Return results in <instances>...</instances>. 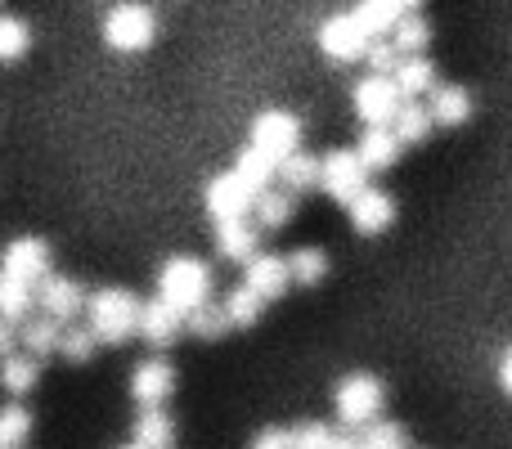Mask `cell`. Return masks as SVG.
Masks as SVG:
<instances>
[{
	"label": "cell",
	"instance_id": "obj_41",
	"mask_svg": "<svg viewBox=\"0 0 512 449\" xmlns=\"http://www.w3.org/2000/svg\"><path fill=\"white\" fill-rule=\"evenodd\" d=\"M499 387H504L508 396H512V346L504 351V360H499Z\"/></svg>",
	"mask_w": 512,
	"mask_h": 449
},
{
	"label": "cell",
	"instance_id": "obj_32",
	"mask_svg": "<svg viewBox=\"0 0 512 449\" xmlns=\"http://www.w3.org/2000/svg\"><path fill=\"white\" fill-rule=\"evenodd\" d=\"M32 432V414L23 405H9L0 409V449H18Z\"/></svg>",
	"mask_w": 512,
	"mask_h": 449
},
{
	"label": "cell",
	"instance_id": "obj_5",
	"mask_svg": "<svg viewBox=\"0 0 512 449\" xmlns=\"http://www.w3.org/2000/svg\"><path fill=\"white\" fill-rule=\"evenodd\" d=\"M333 405L346 427H369L382 409V382L369 378V373H355V378H346L342 387H337Z\"/></svg>",
	"mask_w": 512,
	"mask_h": 449
},
{
	"label": "cell",
	"instance_id": "obj_21",
	"mask_svg": "<svg viewBox=\"0 0 512 449\" xmlns=\"http://www.w3.org/2000/svg\"><path fill=\"white\" fill-rule=\"evenodd\" d=\"M171 441H176V423L162 409H144L135 418V445L140 449H171Z\"/></svg>",
	"mask_w": 512,
	"mask_h": 449
},
{
	"label": "cell",
	"instance_id": "obj_16",
	"mask_svg": "<svg viewBox=\"0 0 512 449\" xmlns=\"http://www.w3.org/2000/svg\"><path fill=\"white\" fill-rule=\"evenodd\" d=\"M355 158H360L364 171H387V167H396V158H400V140L391 135V126H369L360 149H355Z\"/></svg>",
	"mask_w": 512,
	"mask_h": 449
},
{
	"label": "cell",
	"instance_id": "obj_29",
	"mask_svg": "<svg viewBox=\"0 0 512 449\" xmlns=\"http://www.w3.org/2000/svg\"><path fill=\"white\" fill-rule=\"evenodd\" d=\"M252 207H256V221H261V229H279V225L292 221V194H283V189H265Z\"/></svg>",
	"mask_w": 512,
	"mask_h": 449
},
{
	"label": "cell",
	"instance_id": "obj_28",
	"mask_svg": "<svg viewBox=\"0 0 512 449\" xmlns=\"http://www.w3.org/2000/svg\"><path fill=\"white\" fill-rule=\"evenodd\" d=\"M261 306H265V301L256 297L248 283H243V288H234L230 297L221 301V310H225V319H230V328H248V324H256V319H261Z\"/></svg>",
	"mask_w": 512,
	"mask_h": 449
},
{
	"label": "cell",
	"instance_id": "obj_4",
	"mask_svg": "<svg viewBox=\"0 0 512 449\" xmlns=\"http://www.w3.org/2000/svg\"><path fill=\"white\" fill-rule=\"evenodd\" d=\"M297 140H301V126L292 113H279V108H270V113H261L252 122V149L261 153V158H270L274 167H279L283 158H292L297 153Z\"/></svg>",
	"mask_w": 512,
	"mask_h": 449
},
{
	"label": "cell",
	"instance_id": "obj_24",
	"mask_svg": "<svg viewBox=\"0 0 512 449\" xmlns=\"http://www.w3.org/2000/svg\"><path fill=\"white\" fill-rule=\"evenodd\" d=\"M391 81H396V95H423V90H436V68L427 59H400Z\"/></svg>",
	"mask_w": 512,
	"mask_h": 449
},
{
	"label": "cell",
	"instance_id": "obj_1",
	"mask_svg": "<svg viewBox=\"0 0 512 449\" xmlns=\"http://www.w3.org/2000/svg\"><path fill=\"white\" fill-rule=\"evenodd\" d=\"M158 297L176 310L180 319L194 315L198 306L212 301V270L207 261H194V256H171L158 274Z\"/></svg>",
	"mask_w": 512,
	"mask_h": 449
},
{
	"label": "cell",
	"instance_id": "obj_30",
	"mask_svg": "<svg viewBox=\"0 0 512 449\" xmlns=\"http://www.w3.org/2000/svg\"><path fill=\"white\" fill-rule=\"evenodd\" d=\"M185 328L198 337V342H216V337L230 328V319H225L221 306H212V301H207V306H198L194 315H185Z\"/></svg>",
	"mask_w": 512,
	"mask_h": 449
},
{
	"label": "cell",
	"instance_id": "obj_23",
	"mask_svg": "<svg viewBox=\"0 0 512 449\" xmlns=\"http://www.w3.org/2000/svg\"><path fill=\"white\" fill-rule=\"evenodd\" d=\"M274 171H279V180H283V194H301V189L319 185V162L301 149L292 153V158H283Z\"/></svg>",
	"mask_w": 512,
	"mask_h": 449
},
{
	"label": "cell",
	"instance_id": "obj_31",
	"mask_svg": "<svg viewBox=\"0 0 512 449\" xmlns=\"http://www.w3.org/2000/svg\"><path fill=\"white\" fill-rule=\"evenodd\" d=\"M324 270H328V256L319 247H297L288 256V279H297V283H319Z\"/></svg>",
	"mask_w": 512,
	"mask_h": 449
},
{
	"label": "cell",
	"instance_id": "obj_15",
	"mask_svg": "<svg viewBox=\"0 0 512 449\" xmlns=\"http://www.w3.org/2000/svg\"><path fill=\"white\" fill-rule=\"evenodd\" d=\"M288 261L283 256H252L248 261V288L256 292L261 301H274L288 292Z\"/></svg>",
	"mask_w": 512,
	"mask_h": 449
},
{
	"label": "cell",
	"instance_id": "obj_39",
	"mask_svg": "<svg viewBox=\"0 0 512 449\" xmlns=\"http://www.w3.org/2000/svg\"><path fill=\"white\" fill-rule=\"evenodd\" d=\"M252 449H292V432H279V427H270V432L256 436Z\"/></svg>",
	"mask_w": 512,
	"mask_h": 449
},
{
	"label": "cell",
	"instance_id": "obj_9",
	"mask_svg": "<svg viewBox=\"0 0 512 449\" xmlns=\"http://www.w3.org/2000/svg\"><path fill=\"white\" fill-rule=\"evenodd\" d=\"M319 45H324L328 59L351 63V59H364V50H369V36L360 32V23H355L351 14H337V18H328V23L319 27Z\"/></svg>",
	"mask_w": 512,
	"mask_h": 449
},
{
	"label": "cell",
	"instance_id": "obj_18",
	"mask_svg": "<svg viewBox=\"0 0 512 449\" xmlns=\"http://www.w3.org/2000/svg\"><path fill=\"white\" fill-rule=\"evenodd\" d=\"M432 126H463L472 117V99L463 86H436L432 90V108H427Z\"/></svg>",
	"mask_w": 512,
	"mask_h": 449
},
{
	"label": "cell",
	"instance_id": "obj_22",
	"mask_svg": "<svg viewBox=\"0 0 512 449\" xmlns=\"http://www.w3.org/2000/svg\"><path fill=\"white\" fill-rule=\"evenodd\" d=\"M216 247H221V256L248 265L256 256V229L248 221H225L221 229H216Z\"/></svg>",
	"mask_w": 512,
	"mask_h": 449
},
{
	"label": "cell",
	"instance_id": "obj_20",
	"mask_svg": "<svg viewBox=\"0 0 512 449\" xmlns=\"http://www.w3.org/2000/svg\"><path fill=\"white\" fill-rule=\"evenodd\" d=\"M270 171H274V162H270V158H261L256 149H243L239 158H234V171H230V176L239 180V185L248 189L252 198H261L265 189H270Z\"/></svg>",
	"mask_w": 512,
	"mask_h": 449
},
{
	"label": "cell",
	"instance_id": "obj_36",
	"mask_svg": "<svg viewBox=\"0 0 512 449\" xmlns=\"http://www.w3.org/2000/svg\"><path fill=\"white\" fill-rule=\"evenodd\" d=\"M364 449H405V427L396 423H369L360 436Z\"/></svg>",
	"mask_w": 512,
	"mask_h": 449
},
{
	"label": "cell",
	"instance_id": "obj_40",
	"mask_svg": "<svg viewBox=\"0 0 512 449\" xmlns=\"http://www.w3.org/2000/svg\"><path fill=\"white\" fill-rule=\"evenodd\" d=\"M14 346H18V333H14V324H5V319H0V355H14Z\"/></svg>",
	"mask_w": 512,
	"mask_h": 449
},
{
	"label": "cell",
	"instance_id": "obj_10",
	"mask_svg": "<svg viewBox=\"0 0 512 449\" xmlns=\"http://www.w3.org/2000/svg\"><path fill=\"white\" fill-rule=\"evenodd\" d=\"M36 306L45 310V319L68 324L77 310H86V292H81V283H72V279H54V274H45L41 292H36Z\"/></svg>",
	"mask_w": 512,
	"mask_h": 449
},
{
	"label": "cell",
	"instance_id": "obj_12",
	"mask_svg": "<svg viewBox=\"0 0 512 449\" xmlns=\"http://www.w3.org/2000/svg\"><path fill=\"white\" fill-rule=\"evenodd\" d=\"M171 387H176V369H171L167 360H144L131 378V396L140 400L144 409H162V400L171 396Z\"/></svg>",
	"mask_w": 512,
	"mask_h": 449
},
{
	"label": "cell",
	"instance_id": "obj_3",
	"mask_svg": "<svg viewBox=\"0 0 512 449\" xmlns=\"http://www.w3.org/2000/svg\"><path fill=\"white\" fill-rule=\"evenodd\" d=\"M153 32H158V23H153V14L144 5H117L113 14L104 18V41L113 45V50H122V54L149 50Z\"/></svg>",
	"mask_w": 512,
	"mask_h": 449
},
{
	"label": "cell",
	"instance_id": "obj_25",
	"mask_svg": "<svg viewBox=\"0 0 512 449\" xmlns=\"http://www.w3.org/2000/svg\"><path fill=\"white\" fill-rule=\"evenodd\" d=\"M18 342L27 346V355L32 360H41V355H54L59 351V324L54 319H23V328H18Z\"/></svg>",
	"mask_w": 512,
	"mask_h": 449
},
{
	"label": "cell",
	"instance_id": "obj_6",
	"mask_svg": "<svg viewBox=\"0 0 512 449\" xmlns=\"http://www.w3.org/2000/svg\"><path fill=\"white\" fill-rule=\"evenodd\" d=\"M319 189H324L328 198H337V203L351 207L355 198L364 194V167H360V158H355V153H346V149L328 153V158L319 162Z\"/></svg>",
	"mask_w": 512,
	"mask_h": 449
},
{
	"label": "cell",
	"instance_id": "obj_42",
	"mask_svg": "<svg viewBox=\"0 0 512 449\" xmlns=\"http://www.w3.org/2000/svg\"><path fill=\"white\" fill-rule=\"evenodd\" d=\"M333 449H364L360 441H355V436H337V445Z\"/></svg>",
	"mask_w": 512,
	"mask_h": 449
},
{
	"label": "cell",
	"instance_id": "obj_11",
	"mask_svg": "<svg viewBox=\"0 0 512 449\" xmlns=\"http://www.w3.org/2000/svg\"><path fill=\"white\" fill-rule=\"evenodd\" d=\"M252 203H256V198L239 185V180L230 176V171H225V176H216L212 185H207V212L216 216V225H225V221H243Z\"/></svg>",
	"mask_w": 512,
	"mask_h": 449
},
{
	"label": "cell",
	"instance_id": "obj_38",
	"mask_svg": "<svg viewBox=\"0 0 512 449\" xmlns=\"http://www.w3.org/2000/svg\"><path fill=\"white\" fill-rule=\"evenodd\" d=\"M364 59H369L373 77H387V72H396L400 54L391 50V41H369V50H364Z\"/></svg>",
	"mask_w": 512,
	"mask_h": 449
},
{
	"label": "cell",
	"instance_id": "obj_13",
	"mask_svg": "<svg viewBox=\"0 0 512 449\" xmlns=\"http://www.w3.org/2000/svg\"><path fill=\"white\" fill-rule=\"evenodd\" d=\"M180 324H185V319H180L162 297H153V301L140 306V324H135V333H140L149 346H171L176 333H180Z\"/></svg>",
	"mask_w": 512,
	"mask_h": 449
},
{
	"label": "cell",
	"instance_id": "obj_7",
	"mask_svg": "<svg viewBox=\"0 0 512 449\" xmlns=\"http://www.w3.org/2000/svg\"><path fill=\"white\" fill-rule=\"evenodd\" d=\"M0 274L32 288V283H41L45 274H50V247H45L41 238H18V243H9L5 256H0Z\"/></svg>",
	"mask_w": 512,
	"mask_h": 449
},
{
	"label": "cell",
	"instance_id": "obj_17",
	"mask_svg": "<svg viewBox=\"0 0 512 449\" xmlns=\"http://www.w3.org/2000/svg\"><path fill=\"white\" fill-rule=\"evenodd\" d=\"M405 14H409V9L396 5V0H364L351 18L360 23V32L369 36V41H387V32H396V23Z\"/></svg>",
	"mask_w": 512,
	"mask_h": 449
},
{
	"label": "cell",
	"instance_id": "obj_27",
	"mask_svg": "<svg viewBox=\"0 0 512 449\" xmlns=\"http://www.w3.org/2000/svg\"><path fill=\"white\" fill-rule=\"evenodd\" d=\"M32 306H36L32 288L0 274V319H5V324H18V319H27V310H32Z\"/></svg>",
	"mask_w": 512,
	"mask_h": 449
},
{
	"label": "cell",
	"instance_id": "obj_8",
	"mask_svg": "<svg viewBox=\"0 0 512 449\" xmlns=\"http://www.w3.org/2000/svg\"><path fill=\"white\" fill-rule=\"evenodd\" d=\"M355 113L364 117L369 126H391L400 113V95L391 77H364L355 86Z\"/></svg>",
	"mask_w": 512,
	"mask_h": 449
},
{
	"label": "cell",
	"instance_id": "obj_19",
	"mask_svg": "<svg viewBox=\"0 0 512 449\" xmlns=\"http://www.w3.org/2000/svg\"><path fill=\"white\" fill-rule=\"evenodd\" d=\"M427 41H432V27H427V18H418V14H405L396 23V32H391V50H396L400 59H423Z\"/></svg>",
	"mask_w": 512,
	"mask_h": 449
},
{
	"label": "cell",
	"instance_id": "obj_26",
	"mask_svg": "<svg viewBox=\"0 0 512 449\" xmlns=\"http://www.w3.org/2000/svg\"><path fill=\"white\" fill-rule=\"evenodd\" d=\"M391 135L400 140V149H405V144H423L427 135H432V117H427V108L423 104H400Z\"/></svg>",
	"mask_w": 512,
	"mask_h": 449
},
{
	"label": "cell",
	"instance_id": "obj_2",
	"mask_svg": "<svg viewBox=\"0 0 512 449\" xmlns=\"http://www.w3.org/2000/svg\"><path fill=\"white\" fill-rule=\"evenodd\" d=\"M90 310V333H95V342H126V337L135 333V324H140V301L131 297L126 288H99L90 292L86 301Z\"/></svg>",
	"mask_w": 512,
	"mask_h": 449
},
{
	"label": "cell",
	"instance_id": "obj_14",
	"mask_svg": "<svg viewBox=\"0 0 512 449\" xmlns=\"http://www.w3.org/2000/svg\"><path fill=\"white\" fill-rule=\"evenodd\" d=\"M351 221L360 234H382V229L396 221V203H391V194H382V189H364L351 203Z\"/></svg>",
	"mask_w": 512,
	"mask_h": 449
},
{
	"label": "cell",
	"instance_id": "obj_33",
	"mask_svg": "<svg viewBox=\"0 0 512 449\" xmlns=\"http://www.w3.org/2000/svg\"><path fill=\"white\" fill-rule=\"evenodd\" d=\"M36 360L32 355H9L5 360V369H0V382H5L9 391H32L36 387Z\"/></svg>",
	"mask_w": 512,
	"mask_h": 449
},
{
	"label": "cell",
	"instance_id": "obj_37",
	"mask_svg": "<svg viewBox=\"0 0 512 449\" xmlns=\"http://www.w3.org/2000/svg\"><path fill=\"white\" fill-rule=\"evenodd\" d=\"M333 445H337V436L324 423H301L292 432V449H333Z\"/></svg>",
	"mask_w": 512,
	"mask_h": 449
},
{
	"label": "cell",
	"instance_id": "obj_43",
	"mask_svg": "<svg viewBox=\"0 0 512 449\" xmlns=\"http://www.w3.org/2000/svg\"><path fill=\"white\" fill-rule=\"evenodd\" d=\"M122 449H140V445H122Z\"/></svg>",
	"mask_w": 512,
	"mask_h": 449
},
{
	"label": "cell",
	"instance_id": "obj_35",
	"mask_svg": "<svg viewBox=\"0 0 512 449\" xmlns=\"http://www.w3.org/2000/svg\"><path fill=\"white\" fill-rule=\"evenodd\" d=\"M59 351H63V360L86 364L90 351H95V333L90 328H68V333H59Z\"/></svg>",
	"mask_w": 512,
	"mask_h": 449
},
{
	"label": "cell",
	"instance_id": "obj_34",
	"mask_svg": "<svg viewBox=\"0 0 512 449\" xmlns=\"http://www.w3.org/2000/svg\"><path fill=\"white\" fill-rule=\"evenodd\" d=\"M27 41H32V36H27V27L18 23V18H0V59H23L27 54Z\"/></svg>",
	"mask_w": 512,
	"mask_h": 449
}]
</instances>
